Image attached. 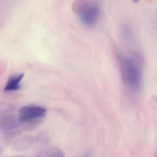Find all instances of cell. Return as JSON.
<instances>
[{"instance_id": "obj_1", "label": "cell", "mask_w": 157, "mask_h": 157, "mask_svg": "<svg viewBox=\"0 0 157 157\" xmlns=\"http://www.w3.org/2000/svg\"><path fill=\"white\" fill-rule=\"evenodd\" d=\"M122 81L125 87L132 91H137L142 83V72L135 58L122 56L119 58Z\"/></svg>"}, {"instance_id": "obj_2", "label": "cell", "mask_w": 157, "mask_h": 157, "mask_svg": "<svg viewBox=\"0 0 157 157\" xmlns=\"http://www.w3.org/2000/svg\"><path fill=\"white\" fill-rule=\"evenodd\" d=\"M72 9L84 25L92 26L98 22L100 10L99 4L96 2L76 1L72 4Z\"/></svg>"}, {"instance_id": "obj_3", "label": "cell", "mask_w": 157, "mask_h": 157, "mask_svg": "<svg viewBox=\"0 0 157 157\" xmlns=\"http://www.w3.org/2000/svg\"><path fill=\"white\" fill-rule=\"evenodd\" d=\"M47 113V110L44 107L29 105L23 106L20 109L18 116L21 121L25 122L44 117Z\"/></svg>"}, {"instance_id": "obj_4", "label": "cell", "mask_w": 157, "mask_h": 157, "mask_svg": "<svg viewBox=\"0 0 157 157\" xmlns=\"http://www.w3.org/2000/svg\"><path fill=\"white\" fill-rule=\"evenodd\" d=\"M24 76V73L12 76L8 80V82L4 88V90L5 91H13L20 89L21 88L20 82Z\"/></svg>"}, {"instance_id": "obj_5", "label": "cell", "mask_w": 157, "mask_h": 157, "mask_svg": "<svg viewBox=\"0 0 157 157\" xmlns=\"http://www.w3.org/2000/svg\"><path fill=\"white\" fill-rule=\"evenodd\" d=\"M49 157H65L63 151L60 149L55 147L51 150Z\"/></svg>"}, {"instance_id": "obj_6", "label": "cell", "mask_w": 157, "mask_h": 157, "mask_svg": "<svg viewBox=\"0 0 157 157\" xmlns=\"http://www.w3.org/2000/svg\"><path fill=\"white\" fill-rule=\"evenodd\" d=\"M122 33L123 36L127 40H129L131 38V31L130 29L127 25H125L122 28Z\"/></svg>"}, {"instance_id": "obj_7", "label": "cell", "mask_w": 157, "mask_h": 157, "mask_svg": "<svg viewBox=\"0 0 157 157\" xmlns=\"http://www.w3.org/2000/svg\"><path fill=\"white\" fill-rule=\"evenodd\" d=\"M91 156V153L90 152H89L86 154V155L84 156V157H90Z\"/></svg>"}]
</instances>
